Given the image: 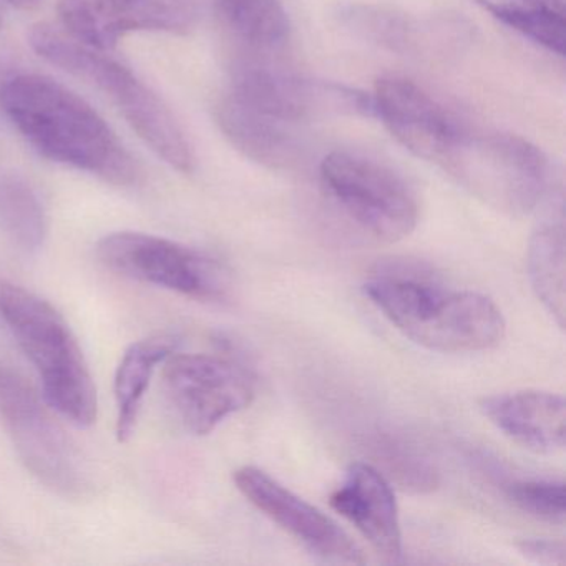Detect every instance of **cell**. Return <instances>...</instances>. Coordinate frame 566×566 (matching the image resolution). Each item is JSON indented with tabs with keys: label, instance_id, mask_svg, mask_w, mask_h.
<instances>
[{
	"label": "cell",
	"instance_id": "1",
	"mask_svg": "<svg viewBox=\"0 0 566 566\" xmlns=\"http://www.w3.org/2000/svg\"><path fill=\"white\" fill-rule=\"evenodd\" d=\"M0 108L42 157L94 175L115 187L138 177L137 164L104 118L74 92L38 74L0 87Z\"/></svg>",
	"mask_w": 566,
	"mask_h": 566
},
{
	"label": "cell",
	"instance_id": "2",
	"mask_svg": "<svg viewBox=\"0 0 566 566\" xmlns=\"http://www.w3.org/2000/svg\"><path fill=\"white\" fill-rule=\"evenodd\" d=\"M374 306L413 343L437 353H479L499 346L505 319L492 300L440 284L420 264H387L364 286Z\"/></svg>",
	"mask_w": 566,
	"mask_h": 566
},
{
	"label": "cell",
	"instance_id": "3",
	"mask_svg": "<svg viewBox=\"0 0 566 566\" xmlns=\"http://www.w3.org/2000/svg\"><path fill=\"white\" fill-rule=\"evenodd\" d=\"M29 44L45 61L87 82L117 105L138 137L165 164L191 174L193 151L168 105L125 65L49 24L32 28Z\"/></svg>",
	"mask_w": 566,
	"mask_h": 566
},
{
	"label": "cell",
	"instance_id": "4",
	"mask_svg": "<svg viewBox=\"0 0 566 566\" xmlns=\"http://www.w3.org/2000/svg\"><path fill=\"white\" fill-rule=\"evenodd\" d=\"M0 316L34 364L52 409L74 426L91 427L97 420V389L65 317L38 294L8 281H0Z\"/></svg>",
	"mask_w": 566,
	"mask_h": 566
},
{
	"label": "cell",
	"instance_id": "5",
	"mask_svg": "<svg viewBox=\"0 0 566 566\" xmlns=\"http://www.w3.org/2000/svg\"><path fill=\"white\" fill-rule=\"evenodd\" d=\"M439 165L473 197L513 217L535 210L549 190L548 160L516 135L463 128Z\"/></svg>",
	"mask_w": 566,
	"mask_h": 566
},
{
	"label": "cell",
	"instance_id": "6",
	"mask_svg": "<svg viewBox=\"0 0 566 566\" xmlns=\"http://www.w3.org/2000/svg\"><path fill=\"white\" fill-rule=\"evenodd\" d=\"M333 203L369 237L397 243L416 230L419 208L406 181L363 155L333 151L319 167Z\"/></svg>",
	"mask_w": 566,
	"mask_h": 566
},
{
	"label": "cell",
	"instance_id": "7",
	"mask_svg": "<svg viewBox=\"0 0 566 566\" xmlns=\"http://www.w3.org/2000/svg\"><path fill=\"white\" fill-rule=\"evenodd\" d=\"M102 264L138 283L203 301H221L230 290L227 270L208 254L154 234L120 231L97 244Z\"/></svg>",
	"mask_w": 566,
	"mask_h": 566
},
{
	"label": "cell",
	"instance_id": "8",
	"mask_svg": "<svg viewBox=\"0 0 566 566\" xmlns=\"http://www.w3.org/2000/svg\"><path fill=\"white\" fill-rule=\"evenodd\" d=\"M0 419L39 482L65 499L84 493L85 476L64 430L34 387L8 367H0Z\"/></svg>",
	"mask_w": 566,
	"mask_h": 566
},
{
	"label": "cell",
	"instance_id": "9",
	"mask_svg": "<svg viewBox=\"0 0 566 566\" xmlns=\"http://www.w3.org/2000/svg\"><path fill=\"white\" fill-rule=\"evenodd\" d=\"M227 94L294 125L327 114L374 115L373 97L363 92L301 77L253 55L233 62Z\"/></svg>",
	"mask_w": 566,
	"mask_h": 566
},
{
	"label": "cell",
	"instance_id": "10",
	"mask_svg": "<svg viewBox=\"0 0 566 566\" xmlns=\"http://www.w3.org/2000/svg\"><path fill=\"white\" fill-rule=\"evenodd\" d=\"M164 386L185 429L207 436L253 402L256 386L247 367L213 354H170Z\"/></svg>",
	"mask_w": 566,
	"mask_h": 566
},
{
	"label": "cell",
	"instance_id": "11",
	"mask_svg": "<svg viewBox=\"0 0 566 566\" xmlns=\"http://www.w3.org/2000/svg\"><path fill=\"white\" fill-rule=\"evenodd\" d=\"M65 34L108 52L130 32H187L198 19L197 0H59Z\"/></svg>",
	"mask_w": 566,
	"mask_h": 566
},
{
	"label": "cell",
	"instance_id": "12",
	"mask_svg": "<svg viewBox=\"0 0 566 566\" xmlns=\"http://www.w3.org/2000/svg\"><path fill=\"white\" fill-rule=\"evenodd\" d=\"M244 499L303 543L314 555L331 563L360 565L363 549L329 516L256 467H241L233 475Z\"/></svg>",
	"mask_w": 566,
	"mask_h": 566
},
{
	"label": "cell",
	"instance_id": "13",
	"mask_svg": "<svg viewBox=\"0 0 566 566\" xmlns=\"http://www.w3.org/2000/svg\"><path fill=\"white\" fill-rule=\"evenodd\" d=\"M373 105L390 135L423 160L440 164L463 130L450 112L409 78L377 81Z\"/></svg>",
	"mask_w": 566,
	"mask_h": 566
},
{
	"label": "cell",
	"instance_id": "14",
	"mask_svg": "<svg viewBox=\"0 0 566 566\" xmlns=\"http://www.w3.org/2000/svg\"><path fill=\"white\" fill-rule=\"evenodd\" d=\"M331 506L353 523L386 563L402 559V533L392 486L377 467L350 465L343 485L331 495Z\"/></svg>",
	"mask_w": 566,
	"mask_h": 566
},
{
	"label": "cell",
	"instance_id": "15",
	"mask_svg": "<svg viewBox=\"0 0 566 566\" xmlns=\"http://www.w3.org/2000/svg\"><path fill=\"white\" fill-rule=\"evenodd\" d=\"M480 409L496 429L525 449L555 453L565 447V399L559 394H500L483 399Z\"/></svg>",
	"mask_w": 566,
	"mask_h": 566
},
{
	"label": "cell",
	"instance_id": "16",
	"mask_svg": "<svg viewBox=\"0 0 566 566\" xmlns=\"http://www.w3.org/2000/svg\"><path fill=\"white\" fill-rule=\"evenodd\" d=\"M217 122L228 142L256 164L284 168L297 160L300 125L263 114L230 94H224L218 104Z\"/></svg>",
	"mask_w": 566,
	"mask_h": 566
},
{
	"label": "cell",
	"instance_id": "17",
	"mask_svg": "<svg viewBox=\"0 0 566 566\" xmlns=\"http://www.w3.org/2000/svg\"><path fill=\"white\" fill-rule=\"evenodd\" d=\"M565 213L563 200L549 201L545 218L530 240L528 273L533 290L558 326L565 327Z\"/></svg>",
	"mask_w": 566,
	"mask_h": 566
},
{
	"label": "cell",
	"instance_id": "18",
	"mask_svg": "<svg viewBox=\"0 0 566 566\" xmlns=\"http://www.w3.org/2000/svg\"><path fill=\"white\" fill-rule=\"evenodd\" d=\"M177 346V337L171 334H157L132 344L125 350L115 374L118 442H128L134 436L151 376L158 364L165 363V359L175 353Z\"/></svg>",
	"mask_w": 566,
	"mask_h": 566
},
{
	"label": "cell",
	"instance_id": "19",
	"mask_svg": "<svg viewBox=\"0 0 566 566\" xmlns=\"http://www.w3.org/2000/svg\"><path fill=\"white\" fill-rule=\"evenodd\" d=\"M228 38L244 51L271 54L290 41L291 24L281 0H213Z\"/></svg>",
	"mask_w": 566,
	"mask_h": 566
},
{
	"label": "cell",
	"instance_id": "20",
	"mask_svg": "<svg viewBox=\"0 0 566 566\" xmlns=\"http://www.w3.org/2000/svg\"><path fill=\"white\" fill-rule=\"evenodd\" d=\"M506 28L552 54H565L563 0H473Z\"/></svg>",
	"mask_w": 566,
	"mask_h": 566
},
{
	"label": "cell",
	"instance_id": "21",
	"mask_svg": "<svg viewBox=\"0 0 566 566\" xmlns=\"http://www.w3.org/2000/svg\"><path fill=\"white\" fill-rule=\"evenodd\" d=\"M0 230L28 253L41 250L48 237V214L41 198L15 174H0Z\"/></svg>",
	"mask_w": 566,
	"mask_h": 566
},
{
	"label": "cell",
	"instance_id": "22",
	"mask_svg": "<svg viewBox=\"0 0 566 566\" xmlns=\"http://www.w3.org/2000/svg\"><path fill=\"white\" fill-rule=\"evenodd\" d=\"M337 21L363 41L396 54H412L419 48L420 28L402 12L382 6L346 4L336 12Z\"/></svg>",
	"mask_w": 566,
	"mask_h": 566
},
{
	"label": "cell",
	"instance_id": "23",
	"mask_svg": "<svg viewBox=\"0 0 566 566\" xmlns=\"http://www.w3.org/2000/svg\"><path fill=\"white\" fill-rule=\"evenodd\" d=\"M374 457L380 463V469L386 470L382 475L389 476L402 489L419 493L430 492L439 482L436 469L430 465L429 460L406 443L380 439L374 443Z\"/></svg>",
	"mask_w": 566,
	"mask_h": 566
},
{
	"label": "cell",
	"instance_id": "24",
	"mask_svg": "<svg viewBox=\"0 0 566 566\" xmlns=\"http://www.w3.org/2000/svg\"><path fill=\"white\" fill-rule=\"evenodd\" d=\"M510 502L543 522L563 525L566 518L565 483L562 480H516L506 486Z\"/></svg>",
	"mask_w": 566,
	"mask_h": 566
},
{
	"label": "cell",
	"instance_id": "25",
	"mask_svg": "<svg viewBox=\"0 0 566 566\" xmlns=\"http://www.w3.org/2000/svg\"><path fill=\"white\" fill-rule=\"evenodd\" d=\"M516 548L538 565H563L566 558L565 543L559 539H522L516 543Z\"/></svg>",
	"mask_w": 566,
	"mask_h": 566
},
{
	"label": "cell",
	"instance_id": "26",
	"mask_svg": "<svg viewBox=\"0 0 566 566\" xmlns=\"http://www.w3.org/2000/svg\"><path fill=\"white\" fill-rule=\"evenodd\" d=\"M9 4L14 6L18 9H34L39 4V0H8Z\"/></svg>",
	"mask_w": 566,
	"mask_h": 566
},
{
	"label": "cell",
	"instance_id": "27",
	"mask_svg": "<svg viewBox=\"0 0 566 566\" xmlns=\"http://www.w3.org/2000/svg\"><path fill=\"white\" fill-rule=\"evenodd\" d=\"M0 28H2V21H0Z\"/></svg>",
	"mask_w": 566,
	"mask_h": 566
}]
</instances>
